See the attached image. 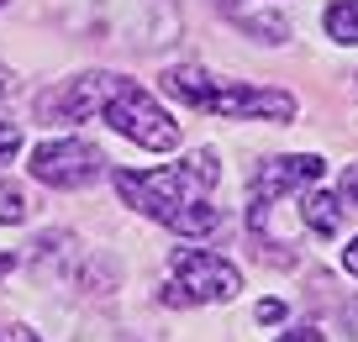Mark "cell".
<instances>
[{
	"instance_id": "obj_1",
	"label": "cell",
	"mask_w": 358,
	"mask_h": 342,
	"mask_svg": "<svg viewBox=\"0 0 358 342\" xmlns=\"http://www.w3.org/2000/svg\"><path fill=\"white\" fill-rule=\"evenodd\" d=\"M222 179V164H216L211 148L190 153L185 164H169V169H153V174H132L122 169L116 174V195L127 200L132 211L164 221L169 232H185V237H206L222 227V211L206 206V190Z\"/></svg>"
},
{
	"instance_id": "obj_2",
	"label": "cell",
	"mask_w": 358,
	"mask_h": 342,
	"mask_svg": "<svg viewBox=\"0 0 358 342\" xmlns=\"http://www.w3.org/2000/svg\"><path fill=\"white\" fill-rule=\"evenodd\" d=\"M101 116L127 137V143L148 148V153H169V148H179V122L148 95L143 85H132V79H116V90L106 95Z\"/></svg>"
},
{
	"instance_id": "obj_3",
	"label": "cell",
	"mask_w": 358,
	"mask_h": 342,
	"mask_svg": "<svg viewBox=\"0 0 358 342\" xmlns=\"http://www.w3.org/2000/svg\"><path fill=\"white\" fill-rule=\"evenodd\" d=\"M27 169H32V179H43L53 190H85L106 174V153L95 143H79V137H58V143L32 148Z\"/></svg>"
},
{
	"instance_id": "obj_4",
	"label": "cell",
	"mask_w": 358,
	"mask_h": 342,
	"mask_svg": "<svg viewBox=\"0 0 358 342\" xmlns=\"http://www.w3.org/2000/svg\"><path fill=\"white\" fill-rule=\"evenodd\" d=\"M201 111L227 116V122H290L295 100L285 90H268V85H222V79H211Z\"/></svg>"
},
{
	"instance_id": "obj_5",
	"label": "cell",
	"mask_w": 358,
	"mask_h": 342,
	"mask_svg": "<svg viewBox=\"0 0 358 342\" xmlns=\"http://www.w3.org/2000/svg\"><path fill=\"white\" fill-rule=\"evenodd\" d=\"M169 269H174V285L201 306V300H232L243 290V274L227 264L211 248H174L169 253Z\"/></svg>"
},
{
	"instance_id": "obj_6",
	"label": "cell",
	"mask_w": 358,
	"mask_h": 342,
	"mask_svg": "<svg viewBox=\"0 0 358 342\" xmlns=\"http://www.w3.org/2000/svg\"><path fill=\"white\" fill-rule=\"evenodd\" d=\"M116 79H122V74H79V79H69V85L37 95V116H43L48 127L90 122V116H101V106H106V95L116 90Z\"/></svg>"
},
{
	"instance_id": "obj_7",
	"label": "cell",
	"mask_w": 358,
	"mask_h": 342,
	"mask_svg": "<svg viewBox=\"0 0 358 342\" xmlns=\"http://www.w3.org/2000/svg\"><path fill=\"white\" fill-rule=\"evenodd\" d=\"M322 179V158L316 153H290V158H268L264 169L253 174V221H264L268 216V206L280 195H290V190H306V185H316Z\"/></svg>"
},
{
	"instance_id": "obj_8",
	"label": "cell",
	"mask_w": 358,
	"mask_h": 342,
	"mask_svg": "<svg viewBox=\"0 0 358 342\" xmlns=\"http://www.w3.org/2000/svg\"><path fill=\"white\" fill-rule=\"evenodd\" d=\"M343 211H348V206H343L337 195H327V190H311V185H306L301 221L311 227L316 237H337V232H343Z\"/></svg>"
},
{
	"instance_id": "obj_9",
	"label": "cell",
	"mask_w": 358,
	"mask_h": 342,
	"mask_svg": "<svg viewBox=\"0 0 358 342\" xmlns=\"http://www.w3.org/2000/svg\"><path fill=\"white\" fill-rule=\"evenodd\" d=\"M327 37H337L348 48L358 43V0H337L332 11H327Z\"/></svg>"
},
{
	"instance_id": "obj_10",
	"label": "cell",
	"mask_w": 358,
	"mask_h": 342,
	"mask_svg": "<svg viewBox=\"0 0 358 342\" xmlns=\"http://www.w3.org/2000/svg\"><path fill=\"white\" fill-rule=\"evenodd\" d=\"M16 153H22V127H16V122H6V116H0V169L11 164Z\"/></svg>"
},
{
	"instance_id": "obj_11",
	"label": "cell",
	"mask_w": 358,
	"mask_h": 342,
	"mask_svg": "<svg viewBox=\"0 0 358 342\" xmlns=\"http://www.w3.org/2000/svg\"><path fill=\"white\" fill-rule=\"evenodd\" d=\"M27 216V195L11 185H0V221H22Z\"/></svg>"
},
{
	"instance_id": "obj_12",
	"label": "cell",
	"mask_w": 358,
	"mask_h": 342,
	"mask_svg": "<svg viewBox=\"0 0 358 342\" xmlns=\"http://www.w3.org/2000/svg\"><path fill=\"white\" fill-rule=\"evenodd\" d=\"M337 200H343L348 211H358V164H348V174H343V190H337Z\"/></svg>"
},
{
	"instance_id": "obj_13",
	"label": "cell",
	"mask_w": 358,
	"mask_h": 342,
	"mask_svg": "<svg viewBox=\"0 0 358 342\" xmlns=\"http://www.w3.org/2000/svg\"><path fill=\"white\" fill-rule=\"evenodd\" d=\"M264 327H274V321H285V300H258V311H253Z\"/></svg>"
},
{
	"instance_id": "obj_14",
	"label": "cell",
	"mask_w": 358,
	"mask_h": 342,
	"mask_svg": "<svg viewBox=\"0 0 358 342\" xmlns=\"http://www.w3.org/2000/svg\"><path fill=\"white\" fill-rule=\"evenodd\" d=\"M280 342H327V337H322L316 327H295V332H285Z\"/></svg>"
},
{
	"instance_id": "obj_15",
	"label": "cell",
	"mask_w": 358,
	"mask_h": 342,
	"mask_svg": "<svg viewBox=\"0 0 358 342\" xmlns=\"http://www.w3.org/2000/svg\"><path fill=\"white\" fill-rule=\"evenodd\" d=\"M343 269H348V274H358V237L348 243V253H343Z\"/></svg>"
},
{
	"instance_id": "obj_16",
	"label": "cell",
	"mask_w": 358,
	"mask_h": 342,
	"mask_svg": "<svg viewBox=\"0 0 358 342\" xmlns=\"http://www.w3.org/2000/svg\"><path fill=\"white\" fill-rule=\"evenodd\" d=\"M343 321H348V337H358V306H348V311H343Z\"/></svg>"
},
{
	"instance_id": "obj_17",
	"label": "cell",
	"mask_w": 358,
	"mask_h": 342,
	"mask_svg": "<svg viewBox=\"0 0 358 342\" xmlns=\"http://www.w3.org/2000/svg\"><path fill=\"white\" fill-rule=\"evenodd\" d=\"M11 342H43V337H37V332H27V327H16V332H11Z\"/></svg>"
},
{
	"instance_id": "obj_18",
	"label": "cell",
	"mask_w": 358,
	"mask_h": 342,
	"mask_svg": "<svg viewBox=\"0 0 358 342\" xmlns=\"http://www.w3.org/2000/svg\"><path fill=\"white\" fill-rule=\"evenodd\" d=\"M6 90H11V69L0 64V95H6Z\"/></svg>"
},
{
	"instance_id": "obj_19",
	"label": "cell",
	"mask_w": 358,
	"mask_h": 342,
	"mask_svg": "<svg viewBox=\"0 0 358 342\" xmlns=\"http://www.w3.org/2000/svg\"><path fill=\"white\" fill-rule=\"evenodd\" d=\"M0 6H11V0H0Z\"/></svg>"
}]
</instances>
